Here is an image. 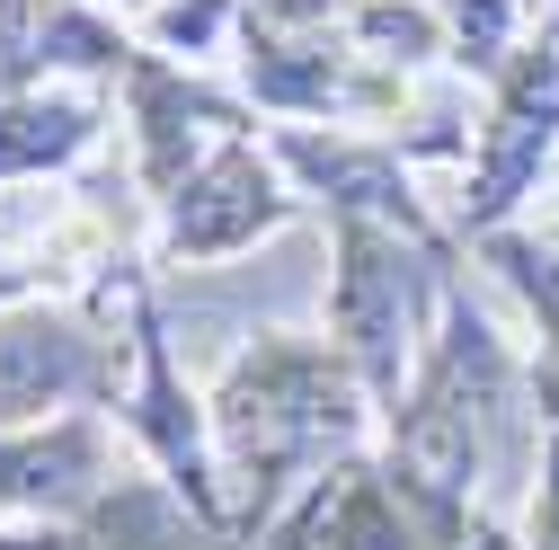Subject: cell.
Returning a JSON list of instances; mask_svg holds the SVG:
<instances>
[{
	"mask_svg": "<svg viewBox=\"0 0 559 550\" xmlns=\"http://www.w3.org/2000/svg\"><path fill=\"white\" fill-rule=\"evenodd\" d=\"M62 470H81V435H53V444L10 453V462H0V489H10V498H45V489H62Z\"/></svg>",
	"mask_w": 559,
	"mask_h": 550,
	"instance_id": "6",
	"label": "cell"
},
{
	"mask_svg": "<svg viewBox=\"0 0 559 550\" xmlns=\"http://www.w3.org/2000/svg\"><path fill=\"white\" fill-rule=\"evenodd\" d=\"M81 373V337L62 328H0V408H45L62 382Z\"/></svg>",
	"mask_w": 559,
	"mask_h": 550,
	"instance_id": "3",
	"label": "cell"
},
{
	"mask_svg": "<svg viewBox=\"0 0 559 550\" xmlns=\"http://www.w3.org/2000/svg\"><path fill=\"white\" fill-rule=\"evenodd\" d=\"M550 116H559V89L542 98V81H524L515 107L498 116V152H488V178H479V214H498V204L533 178V152L550 143Z\"/></svg>",
	"mask_w": 559,
	"mask_h": 550,
	"instance_id": "4",
	"label": "cell"
},
{
	"mask_svg": "<svg viewBox=\"0 0 559 550\" xmlns=\"http://www.w3.org/2000/svg\"><path fill=\"white\" fill-rule=\"evenodd\" d=\"M550 36H559V10H550Z\"/></svg>",
	"mask_w": 559,
	"mask_h": 550,
	"instance_id": "11",
	"label": "cell"
},
{
	"mask_svg": "<svg viewBox=\"0 0 559 550\" xmlns=\"http://www.w3.org/2000/svg\"><path fill=\"white\" fill-rule=\"evenodd\" d=\"M337 550H408V533L382 515V498H356L346 524H337Z\"/></svg>",
	"mask_w": 559,
	"mask_h": 550,
	"instance_id": "7",
	"label": "cell"
},
{
	"mask_svg": "<svg viewBox=\"0 0 559 550\" xmlns=\"http://www.w3.org/2000/svg\"><path fill=\"white\" fill-rule=\"evenodd\" d=\"M0 550H36V541H0Z\"/></svg>",
	"mask_w": 559,
	"mask_h": 550,
	"instance_id": "10",
	"label": "cell"
},
{
	"mask_svg": "<svg viewBox=\"0 0 559 550\" xmlns=\"http://www.w3.org/2000/svg\"><path fill=\"white\" fill-rule=\"evenodd\" d=\"M515 275H524V294L550 311V328H559V258H533V249H515Z\"/></svg>",
	"mask_w": 559,
	"mask_h": 550,
	"instance_id": "9",
	"label": "cell"
},
{
	"mask_svg": "<svg viewBox=\"0 0 559 550\" xmlns=\"http://www.w3.org/2000/svg\"><path fill=\"white\" fill-rule=\"evenodd\" d=\"M266 214H275L266 169H258L249 152H223L214 169L187 187V204H178V249H231V240H249Z\"/></svg>",
	"mask_w": 559,
	"mask_h": 550,
	"instance_id": "2",
	"label": "cell"
},
{
	"mask_svg": "<svg viewBox=\"0 0 559 550\" xmlns=\"http://www.w3.org/2000/svg\"><path fill=\"white\" fill-rule=\"evenodd\" d=\"M337 337L365 356L373 382L400 373V347H408V275H400L391 240H373V231H346V266H337Z\"/></svg>",
	"mask_w": 559,
	"mask_h": 550,
	"instance_id": "1",
	"label": "cell"
},
{
	"mask_svg": "<svg viewBox=\"0 0 559 550\" xmlns=\"http://www.w3.org/2000/svg\"><path fill=\"white\" fill-rule=\"evenodd\" d=\"M90 133V107H45V98H27V107H0V169H27V160H62Z\"/></svg>",
	"mask_w": 559,
	"mask_h": 550,
	"instance_id": "5",
	"label": "cell"
},
{
	"mask_svg": "<svg viewBox=\"0 0 559 550\" xmlns=\"http://www.w3.org/2000/svg\"><path fill=\"white\" fill-rule=\"evenodd\" d=\"M453 27H462V45L488 62V53H498V36H507V0H453Z\"/></svg>",
	"mask_w": 559,
	"mask_h": 550,
	"instance_id": "8",
	"label": "cell"
}]
</instances>
